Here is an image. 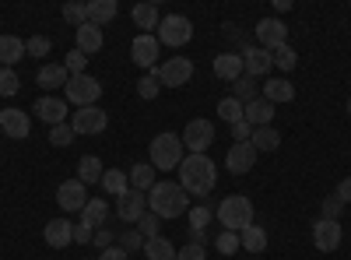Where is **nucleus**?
Wrapping results in <instances>:
<instances>
[{"label":"nucleus","instance_id":"obj_34","mask_svg":"<svg viewBox=\"0 0 351 260\" xmlns=\"http://www.w3.org/2000/svg\"><path fill=\"white\" fill-rule=\"evenodd\" d=\"M232 99H239L243 106L253 102V99H260V84H256V78L243 74L239 81H232Z\"/></svg>","mask_w":351,"mask_h":260},{"label":"nucleus","instance_id":"obj_17","mask_svg":"<svg viewBox=\"0 0 351 260\" xmlns=\"http://www.w3.org/2000/svg\"><path fill=\"white\" fill-rule=\"evenodd\" d=\"M43 239H46V246H53V250H67V246L74 243V222H67V218L46 222Z\"/></svg>","mask_w":351,"mask_h":260},{"label":"nucleus","instance_id":"obj_23","mask_svg":"<svg viewBox=\"0 0 351 260\" xmlns=\"http://www.w3.org/2000/svg\"><path fill=\"white\" fill-rule=\"evenodd\" d=\"M36 81L43 84L46 92H53V88H67L71 74H67V67H64V64H43V67H39V74H36Z\"/></svg>","mask_w":351,"mask_h":260},{"label":"nucleus","instance_id":"obj_41","mask_svg":"<svg viewBox=\"0 0 351 260\" xmlns=\"http://www.w3.org/2000/svg\"><path fill=\"white\" fill-rule=\"evenodd\" d=\"M215 246H218V253H225V257H232V253H239L243 250V243H239V233H218V239H215Z\"/></svg>","mask_w":351,"mask_h":260},{"label":"nucleus","instance_id":"obj_45","mask_svg":"<svg viewBox=\"0 0 351 260\" xmlns=\"http://www.w3.org/2000/svg\"><path fill=\"white\" fill-rule=\"evenodd\" d=\"M53 43L46 36H32V39H25V56H49Z\"/></svg>","mask_w":351,"mask_h":260},{"label":"nucleus","instance_id":"obj_12","mask_svg":"<svg viewBox=\"0 0 351 260\" xmlns=\"http://www.w3.org/2000/svg\"><path fill=\"white\" fill-rule=\"evenodd\" d=\"M158 49H162V43H158V36H137L134 43H130V60L137 64V67H144V71H152V67H158Z\"/></svg>","mask_w":351,"mask_h":260},{"label":"nucleus","instance_id":"obj_22","mask_svg":"<svg viewBox=\"0 0 351 260\" xmlns=\"http://www.w3.org/2000/svg\"><path fill=\"white\" fill-rule=\"evenodd\" d=\"M246 71H243V53H221V56H215V78H221V81H239Z\"/></svg>","mask_w":351,"mask_h":260},{"label":"nucleus","instance_id":"obj_27","mask_svg":"<svg viewBox=\"0 0 351 260\" xmlns=\"http://www.w3.org/2000/svg\"><path fill=\"white\" fill-rule=\"evenodd\" d=\"M102 176H106V165H102V158L99 155H84L81 162H77V180L88 187V183H102Z\"/></svg>","mask_w":351,"mask_h":260},{"label":"nucleus","instance_id":"obj_14","mask_svg":"<svg viewBox=\"0 0 351 260\" xmlns=\"http://www.w3.org/2000/svg\"><path fill=\"white\" fill-rule=\"evenodd\" d=\"M56 204L64 208V215L67 211H81L88 204V187L81 180H64L60 187H56Z\"/></svg>","mask_w":351,"mask_h":260},{"label":"nucleus","instance_id":"obj_47","mask_svg":"<svg viewBox=\"0 0 351 260\" xmlns=\"http://www.w3.org/2000/svg\"><path fill=\"white\" fill-rule=\"evenodd\" d=\"M120 250H123V253H137V250H144V236L137 233V228H127V233L120 236Z\"/></svg>","mask_w":351,"mask_h":260},{"label":"nucleus","instance_id":"obj_26","mask_svg":"<svg viewBox=\"0 0 351 260\" xmlns=\"http://www.w3.org/2000/svg\"><path fill=\"white\" fill-rule=\"evenodd\" d=\"M18 60H25V39L0 36V67H14Z\"/></svg>","mask_w":351,"mask_h":260},{"label":"nucleus","instance_id":"obj_28","mask_svg":"<svg viewBox=\"0 0 351 260\" xmlns=\"http://www.w3.org/2000/svg\"><path fill=\"white\" fill-rule=\"evenodd\" d=\"M81 215H84V225L102 228L106 218H109V200H106V197H92V200H88V204L81 208Z\"/></svg>","mask_w":351,"mask_h":260},{"label":"nucleus","instance_id":"obj_7","mask_svg":"<svg viewBox=\"0 0 351 260\" xmlns=\"http://www.w3.org/2000/svg\"><path fill=\"white\" fill-rule=\"evenodd\" d=\"M180 137H183V148H186L190 155H208V148L215 144V123L204 120V117H197V120L186 123V130H183Z\"/></svg>","mask_w":351,"mask_h":260},{"label":"nucleus","instance_id":"obj_13","mask_svg":"<svg viewBox=\"0 0 351 260\" xmlns=\"http://www.w3.org/2000/svg\"><path fill=\"white\" fill-rule=\"evenodd\" d=\"M144 211H148V193H141V190H127L123 197H116V215H120V222L137 225Z\"/></svg>","mask_w":351,"mask_h":260},{"label":"nucleus","instance_id":"obj_5","mask_svg":"<svg viewBox=\"0 0 351 260\" xmlns=\"http://www.w3.org/2000/svg\"><path fill=\"white\" fill-rule=\"evenodd\" d=\"M99 95H102V84H99L92 74H74V78L67 81V88H64L67 106H77V109L99 106Z\"/></svg>","mask_w":351,"mask_h":260},{"label":"nucleus","instance_id":"obj_46","mask_svg":"<svg viewBox=\"0 0 351 260\" xmlns=\"http://www.w3.org/2000/svg\"><path fill=\"white\" fill-rule=\"evenodd\" d=\"M295 64H299V56H295V49H291V46H278V49H274V67L291 71Z\"/></svg>","mask_w":351,"mask_h":260},{"label":"nucleus","instance_id":"obj_55","mask_svg":"<svg viewBox=\"0 0 351 260\" xmlns=\"http://www.w3.org/2000/svg\"><path fill=\"white\" fill-rule=\"evenodd\" d=\"M274 11H291V0H274Z\"/></svg>","mask_w":351,"mask_h":260},{"label":"nucleus","instance_id":"obj_19","mask_svg":"<svg viewBox=\"0 0 351 260\" xmlns=\"http://www.w3.org/2000/svg\"><path fill=\"white\" fill-rule=\"evenodd\" d=\"M274 67V53L271 49H260V46H246L243 49V71L250 78H260V74H267Z\"/></svg>","mask_w":351,"mask_h":260},{"label":"nucleus","instance_id":"obj_53","mask_svg":"<svg viewBox=\"0 0 351 260\" xmlns=\"http://www.w3.org/2000/svg\"><path fill=\"white\" fill-rule=\"evenodd\" d=\"M337 197H341V204H351V176L337 183Z\"/></svg>","mask_w":351,"mask_h":260},{"label":"nucleus","instance_id":"obj_3","mask_svg":"<svg viewBox=\"0 0 351 260\" xmlns=\"http://www.w3.org/2000/svg\"><path fill=\"white\" fill-rule=\"evenodd\" d=\"M215 215H218V222L228 228V233H243V228L253 225V204H250V197H246V193H232V197H225Z\"/></svg>","mask_w":351,"mask_h":260},{"label":"nucleus","instance_id":"obj_16","mask_svg":"<svg viewBox=\"0 0 351 260\" xmlns=\"http://www.w3.org/2000/svg\"><path fill=\"white\" fill-rule=\"evenodd\" d=\"M225 165H228L232 176H246V172L256 165V152H253V144H250V141H243V144H232L228 155H225Z\"/></svg>","mask_w":351,"mask_h":260},{"label":"nucleus","instance_id":"obj_30","mask_svg":"<svg viewBox=\"0 0 351 260\" xmlns=\"http://www.w3.org/2000/svg\"><path fill=\"white\" fill-rule=\"evenodd\" d=\"M130 18H134V25H137V28H144V36H152V28H158V21H162L155 4H134Z\"/></svg>","mask_w":351,"mask_h":260},{"label":"nucleus","instance_id":"obj_10","mask_svg":"<svg viewBox=\"0 0 351 260\" xmlns=\"http://www.w3.org/2000/svg\"><path fill=\"white\" fill-rule=\"evenodd\" d=\"M256 32V46L260 49H278V46H288V28L281 18H260V25L253 28Z\"/></svg>","mask_w":351,"mask_h":260},{"label":"nucleus","instance_id":"obj_37","mask_svg":"<svg viewBox=\"0 0 351 260\" xmlns=\"http://www.w3.org/2000/svg\"><path fill=\"white\" fill-rule=\"evenodd\" d=\"M134 228H137V233L144 236V243H148V239L162 236V218H158L155 211H144V215H141V222H137Z\"/></svg>","mask_w":351,"mask_h":260},{"label":"nucleus","instance_id":"obj_21","mask_svg":"<svg viewBox=\"0 0 351 260\" xmlns=\"http://www.w3.org/2000/svg\"><path fill=\"white\" fill-rule=\"evenodd\" d=\"M243 120H246L253 130H256V127H271V120H274V102H267V99H253V102H246Z\"/></svg>","mask_w":351,"mask_h":260},{"label":"nucleus","instance_id":"obj_9","mask_svg":"<svg viewBox=\"0 0 351 260\" xmlns=\"http://www.w3.org/2000/svg\"><path fill=\"white\" fill-rule=\"evenodd\" d=\"M341 243H344V225L341 222H330V218H316L313 222V246L319 253H334Z\"/></svg>","mask_w":351,"mask_h":260},{"label":"nucleus","instance_id":"obj_18","mask_svg":"<svg viewBox=\"0 0 351 260\" xmlns=\"http://www.w3.org/2000/svg\"><path fill=\"white\" fill-rule=\"evenodd\" d=\"M67 99H56V95H43L39 102H36V117L43 120V123H49V127H60L64 120H67Z\"/></svg>","mask_w":351,"mask_h":260},{"label":"nucleus","instance_id":"obj_38","mask_svg":"<svg viewBox=\"0 0 351 260\" xmlns=\"http://www.w3.org/2000/svg\"><path fill=\"white\" fill-rule=\"evenodd\" d=\"M243 109H246V106H243L239 99H232V95H228V99L218 102V117H221L225 123H239V120H243Z\"/></svg>","mask_w":351,"mask_h":260},{"label":"nucleus","instance_id":"obj_44","mask_svg":"<svg viewBox=\"0 0 351 260\" xmlns=\"http://www.w3.org/2000/svg\"><path fill=\"white\" fill-rule=\"evenodd\" d=\"M71 141H74V127L71 123H60V127L49 130V144H53V148H67Z\"/></svg>","mask_w":351,"mask_h":260},{"label":"nucleus","instance_id":"obj_8","mask_svg":"<svg viewBox=\"0 0 351 260\" xmlns=\"http://www.w3.org/2000/svg\"><path fill=\"white\" fill-rule=\"evenodd\" d=\"M155 71H158V81L165 88H183L193 78V60H186V56H169V60L158 64Z\"/></svg>","mask_w":351,"mask_h":260},{"label":"nucleus","instance_id":"obj_20","mask_svg":"<svg viewBox=\"0 0 351 260\" xmlns=\"http://www.w3.org/2000/svg\"><path fill=\"white\" fill-rule=\"evenodd\" d=\"M74 36H77V49H81L84 56H92V53H99V49L106 46L102 28H99V25H92V21H84L81 28H74Z\"/></svg>","mask_w":351,"mask_h":260},{"label":"nucleus","instance_id":"obj_25","mask_svg":"<svg viewBox=\"0 0 351 260\" xmlns=\"http://www.w3.org/2000/svg\"><path fill=\"white\" fill-rule=\"evenodd\" d=\"M155 172H158V169H155L152 162H137V165H134V169L127 172V180H130V190H141V193H148V190H152V187L158 183V180H155Z\"/></svg>","mask_w":351,"mask_h":260},{"label":"nucleus","instance_id":"obj_51","mask_svg":"<svg viewBox=\"0 0 351 260\" xmlns=\"http://www.w3.org/2000/svg\"><path fill=\"white\" fill-rule=\"evenodd\" d=\"M92 243H95L99 250H109V246H116V243H112V228H106V225H102V228H95V239H92Z\"/></svg>","mask_w":351,"mask_h":260},{"label":"nucleus","instance_id":"obj_6","mask_svg":"<svg viewBox=\"0 0 351 260\" xmlns=\"http://www.w3.org/2000/svg\"><path fill=\"white\" fill-rule=\"evenodd\" d=\"M193 39V21L186 14H169L158 21V43L172 46V49H180Z\"/></svg>","mask_w":351,"mask_h":260},{"label":"nucleus","instance_id":"obj_39","mask_svg":"<svg viewBox=\"0 0 351 260\" xmlns=\"http://www.w3.org/2000/svg\"><path fill=\"white\" fill-rule=\"evenodd\" d=\"M186 218H190V233H204V228L211 225V208L208 204H190V211H186Z\"/></svg>","mask_w":351,"mask_h":260},{"label":"nucleus","instance_id":"obj_33","mask_svg":"<svg viewBox=\"0 0 351 260\" xmlns=\"http://www.w3.org/2000/svg\"><path fill=\"white\" fill-rule=\"evenodd\" d=\"M102 190H106L109 197H123V193L130 190L127 172H120V169H106V176H102Z\"/></svg>","mask_w":351,"mask_h":260},{"label":"nucleus","instance_id":"obj_24","mask_svg":"<svg viewBox=\"0 0 351 260\" xmlns=\"http://www.w3.org/2000/svg\"><path fill=\"white\" fill-rule=\"evenodd\" d=\"M263 99L267 102H291L295 99V84H291L288 78H271V81H263Z\"/></svg>","mask_w":351,"mask_h":260},{"label":"nucleus","instance_id":"obj_40","mask_svg":"<svg viewBox=\"0 0 351 260\" xmlns=\"http://www.w3.org/2000/svg\"><path fill=\"white\" fill-rule=\"evenodd\" d=\"M21 92V78L14 67H0V95H18Z\"/></svg>","mask_w":351,"mask_h":260},{"label":"nucleus","instance_id":"obj_2","mask_svg":"<svg viewBox=\"0 0 351 260\" xmlns=\"http://www.w3.org/2000/svg\"><path fill=\"white\" fill-rule=\"evenodd\" d=\"M148 208L158 215V218H180L190 211V193L176 183V180H158L152 190H148Z\"/></svg>","mask_w":351,"mask_h":260},{"label":"nucleus","instance_id":"obj_4","mask_svg":"<svg viewBox=\"0 0 351 260\" xmlns=\"http://www.w3.org/2000/svg\"><path fill=\"white\" fill-rule=\"evenodd\" d=\"M183 158H186L183 137H176L172 130H165V134H158V137L152 141L148 162H152L155 169H180V165H183Z\"/></svg>","mask_w":351,"mask_h":260},{"label":"nucleus","instance_id":"obj_15","mask_svg":"<svg viewBox=\"0 0 351 260\" xmlns=\"http://www.w3.org/2000/svg\"><path fill=\"white\" fill-rule=\"evenodd\" d=\"M0 130L8 134V141H25L32 134V120L25 109H0Z\"/></svg>","mask_w":351,"mask_h":260},{"label":"nucleus","instance_id":"obj_35","mask_svg":"<svg viewBox=\"0 0 351 260\" xmlns=\"http://www.w3.org/2000/svg\"><path fill=\"white\" fill-rule=\"evenodd\" d=\"M144 257L148 260H176V246L165 236H155V239L144 243Z\"/></svg>","mask_w":351,"mask_h":260},{"label":"nucleus","instance_id":"obj_48","mask_svg":"<svg viewBox=\"0 0 351 260\" xmlns=\"http://www.w3.org/2000/svg\"><path fill=\"white\" fill-rule=\"evenodd\" d=\"M208 253H204V243H186L176 250V260H204Z\"/></svg>","mask_w":351,"mask_h":260},{"label":"nucleus","instance_id":"obj_31","mask_svg":"<svg viewBox=\"0 0 351 260\" xmlns=\"http://www.w3.org/2000/svg\"><path fill=\"white\" fill-rule=\"evenodd\" d=\"M116 18V0H88V21L92 25H109Z\"/></svg>","mask_w":351,"mask_h":260},{"label":"nucleus","instance_id":"obj_56","mask_svg":"<svg viewBox=\"0 0 351 260\" xmlns=\"http://www.w3.org/2000/svg\"><path fill=\"white\" fill-rule=\"evenodd\" d=\"M348 117H351V99H348Z\"/></svg>","mask_w":351,"mask_h":260},{"label":"nucleus","instance_id":"obj_50","mask_svg":"<svg viewBox=\"0 0 351 260\" xmlns=\"http://www.w3.org/2000/svg\"><path fill=\"white\" fill-rule=\"evenodd\" d=\"M92 239H95V228H92V225H84V222L74 225V243L84 246V243H92Z\"/></svg>","mask_w":351,"mask_h":260},{"label":"nucleus","instance_id":"obj_43","mask_svg":"<svg viewBox=\"0 0 351 260\" xmlns=\"http://www.w3.org/2000/svg\"><path fill=\"white\" fill-rule=\"evenodd\" d=\"M64 21H71L74 28H81L88 21V4H81V0H77V4H64Z\"/></svg>","mask_w":351,"mask_h":260},{"label":"nucleus","instance_id":"obj_42","mask_svg":"<svg viewBox=\"0 0 351 260\" xmlns=\"http://www.w3.org/2000/svg\"><path fill=\"white\" fill-rule=\"evenodd\" d=\"M64 67H67V74H71V78H74V74H84V67H88V56H84V53L74 46V49L64 56Z\"/></svg>","mask_w":351,"mask_h":260},{"label":"nucleus","instance_id":"obj_49","mask_svg":"<svg viewBox=\"0 0 351 260\" xmlns=\"http://www.w3.org/2000/svg\"><path fill=\"white\" fill-rule=\"evenodd\" d=\"M319 211H324V215H319V218H330V222H341V218H337V215L344 211V204H341V197H337V193H334V197H327V200H324V208H319Z\"/></svg>","mask_w":351,"mask_h":260},{"label":"nucleus","instance_id":"obj_54","mask_svg":"<svg viewBox=\"0 0 351 260\" xmlns=\"http://www.w3.org/2000/svg\"><path fill=\"white\" fill-rule=\"evenodd\" d=\"M99 260H127V253H123L120 246H109V250L99 253Z\"/></svg>","mask_w":351,"mask_h":260},{"label":"nucleus","instance_id":"obj_29","mask_svg":"<svg viewBox=\"0 0 351 260\" xmlns=\"http://www.w3.org/2000/svg\"><path fill=\"white\" fill-rule=\"evenodd\" d=\"M250 144H253L256 155H260V152H278V148H281V134H278L274 127H256L253 137H250Z\"/></svg>","mask_w":351,"mask_h":260},{"label":"nucleus","instance_id":"obj_57","mask_svg":"<svg viewBox=\"0 0 351 260\" xmlns=\"http://www.w3.org/2000/svg\"><path fill=\"white\" fill-rule=\"evenodd\" d=\"M0 134H4V130H0Z\"/></svg>","mask_w":351,"mask_h":260},{"label":"nucleus","instance_id":"obj_52","mask_svg":"<svg viewBox=\"0 0 351 260\" xmlns=\"http://www.w3.org/2000/svg\"><path fill=\"white\" fill-rule=\"evenodd\" d=\"M232 137H236V144H243V141H250V137H253V127H250L246 120L232 123Z\"/></svg>","mask_w":351,"mask_h":260},{"label":"nucleus","instance_id":"obj_1","mask_svg":"<svg viewBox=\"0 0 351 260\" xmlns=\"http://www.w3.org/2000/svg\"><path fill=\"white\" fill-rule=\"evenodd\" d=\"M218 183V165L208 155H186L180 165V187L190 197H208Z\"/></svg>","mask_w":351,"mask_h":260},{"label":"nucleus","instance_id":"obj_11","mask_svg":"<svg viewBox=\"0 0 351 260\" xmlns=\"http://www.w3.org/2000/svg\"><path fill=\"white\" fill-rule=\"evenodd\" d=\"M71 127H74V134H102L109 127V117L99 106H84V109L71 113Z\"/></svg>","mask_w":351,"mask_h":260},{"label":"nucleus","instance_id":"obj_32","mask_svg":"<svg viewBox=\"0 0 351 260\" xmlns=\"http://www.w3.org/2000/svg\"><path fill=\"white\" fill-rule=\"evenodd\" d=\"M239 243H243L246 253H263L267 250V233H263V225H250L239 233Z\"/></svg>","mask_w":351,"mask_h":260},{"label":"nucleus","instance_id":"obj_36","mask_svg":"<svg viewBox=\"0 0 351 260\" xmlns=\"http://www.w3.org/2000/svg\"><path fill=\"white\" fill-rule=\"evenodd\" d=\"M158 92H162L158 71H155V67H152V71H144V78L137 81V95H141L144 102H152V99H158Z\"/></svg>","mask_w":351,"mask_h":260}]
</instances>
